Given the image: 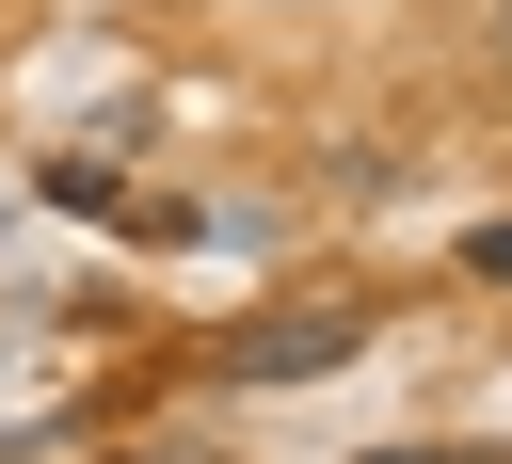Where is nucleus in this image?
Returning <instances> with one entry per match:
<instances>
[{"label": "nucleus", "instance_id": "nucleus-1", "mask_svg": "<svg viewBox=\"0 0 512 464\" xmlns=\"http://www.w3.org/2000/svg\"><path fill=\"white\" fill-rule=\"evenodd\" d=\"M352 352H368V304H288V320H240V336H224L240 384H320V368H352Z\"/></svg>", "mask_w": 512, "mask_h": 464}, {"label": "nucleus", "instance_id": "nucleus-2", "mask_svg": "<svg viewBox=\"0 0 512 464\" xmlns=\"http://www.w3.org/2000/svg\"><path fill=\"white\" fill-rule=\"evenodd\" d=\"M464 288H512V224H464Z\"/></svg>", "mask_w": 512, "mask_h": 464}, {"label": "nucleus", "instance_id": "nucleus-3", "mask_svg": "<svg viewBox=\"0 0 512 464\" xmlns=\"http://www.w3.org/2000/svg\"><path fill=\"white\" fill-rule=\"evenodd\" d=\"M352 464H512V448H352Z\"/></svg>", "mask_w": 512, "mask_h": 464}, {"label": "nucleus", "instance_id": "nucleus-4", "mask_svg": "<svg viewBox=\"0 0 512 464\" xmlns=\"http://www.w3.org/2000/svg\"><path fill=\"white\" fill-rule=\"evenodd\" d=\"M128 464H224V448H128Z\"/></svg>", "mask_w": 512, "mask_h": 464}]
</instances>
